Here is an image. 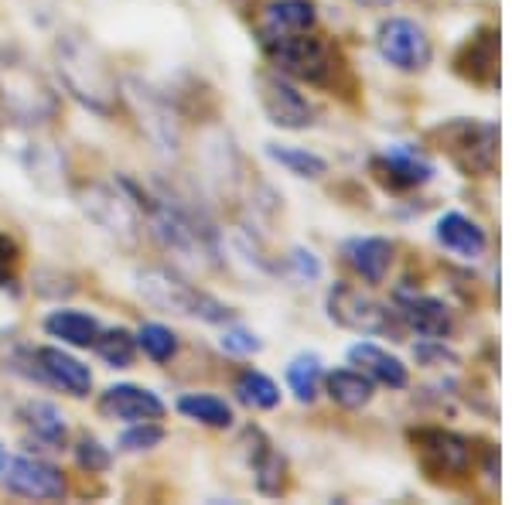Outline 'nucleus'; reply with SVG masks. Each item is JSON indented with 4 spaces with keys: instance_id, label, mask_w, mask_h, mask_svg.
<instances>
[{
    "instance_id": "1",
    "label": "nucleus",
    "mask_w": 512,
    "mask_h": 505,
    "mask_svg": "<svg viewBox=\"0 0 512 505\" xmlns=\"http://www.w3.org/2000/svg\"><path fill=\"white\" fill-rule=\"evenodd\" d=\"M55 72L72 99H79L86 110L110 117L117 110L120 82L110 69L106 55L86 35H59L55 41Z\"/></svg>"
},
{
    "instance_id": "2",
    "label": "nucleus",
    "mask_w": 512,
    "mask_h": 505,
    "mask_svg": "<svg viewBox=\"0 0 512 505\" xmlns=\"http://www.w3.org/2000/svg\"><path fill=\"white\" fill-rule=\"evenodd\" d=\"M0 106L21 127H45L59 117L62 99L24 55L0 52Z\"/></svg>"
},
{
    "instance_id": "3",
    "label": "nucleus",
    "mask_w": 512,
    "mask_h": 505,
    "mask_svg": "<svg viewBox=\"0 0 512 505\" xmlns=\"http://www.w3.org/2000/svg\"><path fill=\"white\" fill-rule=\"evenodd\" d=\"M137 294L144 297L151 308H158L164 314H178V318H202V321H209V325H229V321H233V308H229V304L198 291L188 280H181L175 270H164V267L140 270Z\"/></svg>"
},
{
    "instance_id": "4",
    "label": "nucleus",
    "mask_w": 512,
    "mask_h": 505,
    "mask_svg": "<svg viewBox=\"0 0 512 505\" xmlns=\"http://www.w3.org/2000/svg\"><path fill=\"white\" fill-rule=\"evenodd\" d=\"M260 45H263V52H267L270 65L287 79L321 86V82H328V76H332V69H335L328 45L311 35V31H294V35H260Z\"/></svg>"
},
{
    "instance_id": "5",
    "label": "nucleus",
    "mask_w": 512,
    "mask_h": 505,
    "mask_svg": "<svg viewBox=\"0 0 512 505\" xmlns=\"http://www.w3.org/2000/svg\"><path fill=\"white\" fill-rule=\"evenodd\" d=\"M441 151L468 178H489L499 168V127L485 120H454L437 130Z\"/></svg>"
},
{
    "instance_id": "6",
    "label": "nucleus",
    "mask_w": 512,
    "mask_h": 505,
    "mask_svg": "<svg viewBox=\"0 0 512 505\" xmlns=\"http://www.w3.org/2000/svg\"><path fill=\"white\" fill-rule=\"evenodd\" d=\"M328 318L335 325L355 331V335H376V338H400L403 325L396 318V308H386L383 301H376L369 291L338 280L328 291Z\"/></svg>"
},
{
    "instance_id": "7",
    "label": "nucleus",
    "mask_w": 512,
    "mask_h": 505,
    "mask_svg": "<svg viewBox=\"0 0 512 505\" xmlns=\"http://www.w3.org/2000/svg\"><path fill=\"white\" fill-rule=\"evenodd\" d=\"M79 209L86 212L89 222H96L106 236H113L123 246H134L140 239V205L137 198L127 192V185L120 181V188L113 185H89L79 195Z\"/></svg>"
},
{
    "instance_id": "8",
    "label": "nucleus",
    "mask_w": 512,
    "mask_h": 505,
    "mask_svg": "<svg viewBox=\"0 0 512 505\" xmlns=\"http://www.w3.org/2000/svg\"><path fill=\"white\" fill-rule=\"evenodd\" d=\"M376 52L396 72H424L434 62V45L414 18H386L376 28Z\"/></svg>"
},
{
    "instance_id": "9",
    "label": "nucleus",
    "mask_w": 512,
    "mask_h": 505,
    "mask_svg": "<svg viewBox=\"0 0 512 505\" xmlns=\"http://www.w3.org/2000/svg\"><path fill=\"white\" fill-rule=\"evenodd\" d=\"M0 482L11 495L18 499H31V502H59L69 492V482H65V471L59 465L45 458H7V468L0 475Z\"/></svg>"
},
{
    "instance_id": "10",
    "label": "nucleus",
    "mask_w": 512,
    "mask_h": 505,
    "mask_svg": "<svg viewBox=\"0 0 512 505\" xmlns=\"http://www.w3.org/2000/svg\"><path fill=\"white\" fill-rule=\"evenodd\" d=\"M260 106L280 130H308L315 123V106L287 76H260Z\"/></svg>"
},
{
    "instance_id": "11",
    "label": "nucleus",
    "mask_w": 512,
    "mask_h": 505,
    "mask_svg": "<svg viewBox=\"0 0 512 505\" xmlns=\"http://www.w3.org/2000/svg\"><path fill=\"white\" fill-rule=\"evenodd\" d=\"M96 410H99V417L113 420V424H140V420H164L168 403L147 386L117 383L99 393Z\"/></svg>"
},
{
    "instance_id": "12",
    "label": "nucleus",
    "mask_w": 512,
    "mask_h": 505,
    "mask_svg": "<svg viewBox=\"0 0 512 505\" xmlns=\"http://www.w3.org/2000/svg\"><path fill=\"white\" fill-rule=\"evenodd\" d=\"M31 362H35L41 383L62 389V393L76 396V400H86L93 393V372H89V366H82L72 352H65L62 345H41V349L31 352Z\"/></svg>"
},
{
    "instance_id": "13",
    "label": "nucleus",
    "mask_w": 512,
    "mask_h": 505,
    "mask_svg": "<svg viewBox=\"0 0 512 505\" xmlns=\"http://www.w3.org/2000/svg\"><path fill=\"white\" fill-rule=\"evenodd\" d=\"M417 451L424 465L441 478H465L472 471V444L451 430H420Z\"/></svg>"
},
{
    "instance_id": "14",
    "label": "nucleus",
    "mask_w": 512,
    "mask_h": 505,
    "mask_svg": "<svg viewBox=\"0 0 512 505\" xmlns=\"http://www.w3.org/2000/svg\"><path fill=\"white\" fill-rule=\"evenodd\" d=\"M396 318L403 328L417 331L424 338H448L454 331V314L441 297L431 294H400L396 301Z\"/></svg>"
},
{
    "instance_id": "15",
    "label": "nucleus",
    "mask_w": 512,
    "mask_h": 505,
    "mask_svg": "<svg viewBox=\"0 0 512 505\" xmlns=\"http://www.w3.org/2000/svg\"><path fill=\"white\" fill-rule=\"evenodd\" d=\"M373 171L393 188H420L434 178V164L417 147L393 144L373 161Z\"/></svg>"
},
{
    "instance_id": "16",
    "label": "nucleus",
    "mask_w": 512,
    "mask_h": 505,
    "mask_svg": "<svg viewBox=\"0 0 512 505\" xmlns=\"http://www.w3.org/2000/svg\"><path fill=\"white\" fill-rule=\"evenodd\" d=\"M393 243L383 236H355L342 246L345 263L352 267V273L359 280H366L369 287L383 284L386 273L393 267Z\"/></svg>"
},
{
    "instance_id": "17",
    "label": "nucleus",
    "mask_w": 512,
    "mask_h": 505,
    "mask_svg": "<svg viewBox=\"0 0 512 505\" xmlns=\"http://www.w3.org/2000/svg\"><path fill=\"white\" fill-rule=\"evenodd\" d=\"M18 420L28 430L31 441H38L45 451H62L69 444V417L52 400H28L21 403Z\"/></svg>"
},
{
    "instance_id": "18",
    "label": "nucleus",
    "mask_w": 512,
    "mask_h": 505,
    "mask_svg": "<svg viewBox=\"0 0 512 505\" xmlns=\"http://www.w3.org/2000/svg\"><path fill=\"white\" fill-rule=\"evenodd\" d=\"M434 239L448 253L461 256V260H482L485 250H489V236H485V229L461 212H444L434 226Z\"/></svg>"
},
{
    "instance_id": "19",
    "label": "nucleus",
    "mask_w": 512,
    "mask_h": 505,
    "mask_svg": "<svg viewBox=\"0 0 512 505\" xmlns=\"http://www.w3.org/2000/svg\"><path fill=\"white\" fill-rule=\"evenodd\" d=\"M349 362L359 372H366L373 383L386 386V389H407L410 386V369L403 366L396 355H390L383 345L373 342H359L349 349Z\"/></svg>"
},
{
    "instance_id": "20",
    "label": "nucleus",
    "mask_w": 512,
    "mask_h": 505,
    "mask_svg": "<svg viewBox=\"0 0 512 505\" xmlns=\"http://www.w3.org/2000/svg\"><path fill=\"white\" fill-rule=\"evenodd\" d=\"M48 338H59L62 345H72V349H93L99 328V318L89 311H79V308H55L41 321Z\"/></svg>"
},
{
    "instance_id": "21",
    "label": "nucleus",
    "mask_w": 512,
    "mask_h": 505,
    "mask_svg": "<svg viewBox=\"0 0 512 505\" xmlns=\"http://www.w3.org/2000/svg\"><path fill=\"white\" fill-rule=\"evenodd\" d=\"M325 393L335 407L342 410H362L373 403L376 396V383L359 369H335V372H325Z\"/></svg>"
},
{
    "instance_id": "22",
    "label": "nucleus",
    "mask_w": 512,
    "mask_h": 505,
    "mask_svg": "<svg viewBox=\"0 0 512 505\" xmlns=\"http://www.w3.org/2000/svg\"><path fill=\"white\" fill-rule=\"evenodd\" d=\"M318 21V11L311 0H270L263 7L260 35H294V31H311Z\"/></svg>"
},
{
    "instance_id": "23",
    "label": "nucleus",
    "mask_w": 512,
    "mask_h": 505,
    "mask_svg": "<svg viewBox=\"0 0 512 505\" xmlns=\"http://www.w3.org/2000/svg\"><path fill=\"white\" fill-rule=\"evenodd\" d=\"M130 99H134L137 113L147 117V134H151V140H158L161 151H178V123L171 106L158 93H151V89H134Z\"/></svg>"
},
{
    "instance_id": "24",
    "label": "nucleus",
    "mask_w": 512,
    "mask_h": 505,
    "mask_svg": "<svg viewBox=\"0 0 512 505\" xmlns=\"http://www.w3.org/2000/svg\"><path fill=\"white\" fill-rule=\"evenodd\" d=\"M178 413L192 424H202L209 430H229L236 420L233 407L216 393H185L178 400Z\"/></svg>"
},
{
    "instance_id": "25",
    "label": "nucleus",
    "mask_w": 512,
    "mask_h": 505,
    "mask_svg": "<svg viewBox=\"0 0 512 505\" xmlns=\"http://www.w3.org/2000/svg\"><path fill=\"white\" fill-rule=\"evenodd\" d=\"M253 441H256V451H250L253 482L263 495H280V488H284V471H287L284 454L274 451V444H270L260 430H253Z\"/></svg>"
},
{
    "instance_id": "26",
    "label": "nucleus",
    "mask_w": 512,
    "mask_h": 505,
    "mask_svg": "<svg viewBox=\"0 0 512 505\" xmlns=\"http://www.w3.org/2000/svg\"><path fill=\"white\" fill-rule=\"evenodd\" d=\"M233 393H236V400L250 410H277L280 407V386L260 369L239 372L236 383H233Z\"/></svg>"
},
{
    "instance_id": "27",
    "label": "nucleus",
    "mask_w": 512,
    "mask_h": 505,
    "mask_svg": "<svg viewBox=\"0 0 512 505\" xmlns=\"http://www.w3.org/2000/svg\"><path fill=\"white\" fill-rule=\"evenodd\" d=\"M267 157L274 164H280L284 171H291L294 178H325L328 175V161L308 147H291V144H267Z\"/></svg>"
},
{
    "instance_id": "28",
    "label": "nucleus",
    "mask_w": 512,
    "mask_h": 505,
    "mask_svg": "<svg viewBox=\"0 0 512 505\" xmlns=\"http://www.w3.org/2000/svg\"><path fill=\"white\" fill-rule=\"evenodd\" d=\"M321 383H325V369H321V359L315 352H301L297 359H291V366H287V386H291L297 400L315 403Z\"/></svg>"
},
{
    "instance_id": "29",
    "label": "nucleus",
    "mask_w": 512,
    "mask_h": 505,
    "mask_svg": "<svg viewBox=\"0 0 512 505\" xmlns=\"http://www.w3.org/2000/svg\"><path fill=\"white\" fill-rule=\"evenodd\" d=\"M93 349L110 369H130L137 359V335L127 328H106L96 335Z\"/></svg>"
},
{
    "instance_id": "30",
    "label": "nucleus",
    "mask_w": 512,
    "mask_h": 505,
    "mask_svg": "<svg viewBox=\"0 0 512 505\" xmlns=\"http://www.w3.org/2000/svg\"><path fill=\"white\" fill-rule=\"evenodd\" d=\"M137 349L144 352L147 359L154 362V366H164V362H171L178 355L181 338L168 325H158V321H151V325H140L137 328Z\"/></svg>"
},
{
    "instance_id": "31",
    "label": "nucleus",
    "mask_w": 512,
    "mask_h": 505,
    "mask_svg": "<svg viewBox=\"0 0 512 505\" xmlns=\"http://www.w3.org/2000/svg\"><path fill=\"white\" fill-rule=\"evenodd\" d=\"M164 427L158 420H140V424H127V430L117 437V447L127 454H144V451H154V447L164 444Z\"/></svg>"
},
{
    "instance_id": "32",
    "label": "nucleus",
    "mask_w": 512,
    "mask_h": 505,
    "mask_svg": "<svg viewBox=\"0 0 512 505\" xmlns=\"http://www.w3.org/2000/svg\"><path fill=\"white\" fill-rule=\"evenodd\" d=\"M72 454H76V465L82 471H89V475H103V471H110V465H113V451L93 434L79 437L76 447H72Z\"/></svg>"
},
{
    "instance_id": "33",
    "label": "nucleus",
    "mask_w": 512,
    "mask_h": 505,
    "mask_svg": "<svg viewBox=\"0 0 512 505\" xmlns=\"http://www.w3.org/2000/svg\"><path fill=\"white\" fill-rule=\"evenodd\" d=\"M219 349L222 352H229V355H256L263 349V342H260V335L250 328H243V325H226V331H222V338H219Z\"/></svg>"
},
{
    "instance_id": "34",
    "label": "nucleus",
    "mask_w": 512,
    "mask_h": 505,
    "mask_svg": "<svg viewBox=\"0 0 512 505\" xmlns=\"http://www.w3.org/2000/svg\"><path fill=\"white\" fill-rule=\"evenodd\" d=\"M417 362H424V366H444V362H458V355H454L451 349H444V338H427V342H420L417 349Z\"/></svg>"
},
{
    "instance_id": "35",
    "label": "nucleus",
    "mask_w": 512,
    "mask_h": 505,
    "mask_svg": "<svg viewBox=\"0 0 512 505\" xmlns=\"http://www.w3.org/2000/svg\"><path fill=\"white\" fill-rule=\"evenodd\" d=\"M287 260H291V267L301 280H318L321 277V260L311 250H301V246H297V250H291Z\"/></svg>"
},
{
    "instance_id": "36",
    "label": "nucleus",
    "mask_w": 512,
    "mask_h": 505,
    "mask_svg": "<svg viewBox=\"0 0 512 505\" xmlns=\"http://www.w3.org/2000/svg\"><path fill=\"white\" fill-rule=\"evenodd\" d=\"M18 263H21L18 243H14L11 236H0V284H7V280H11V273H14Z\"/></svg>"
},
{
    "instance_id": "37",
    "label": "nucleus",
    "mask_w": 512,
    "mask_h": 505,
    "mask_svg": "<svg viewBox=\"0 0 512 505\" xmlns=\"http://www.w3.org/2000/svg\"><path fill=\"white\" fill-rule=\"evenodd\" d=\"M359 7H369V11H390V7H396L400 0H355Z\"/></svg>"
},
{
    "instance_id": "38",
    "label": "nucleus",
    "mask_w": 512,
    "mask_h": 505,
    "mask_svg": "<svg viewBox=\"0 0 512 505\" xmlns=\"http://www.w3.org/2000/svg\"><path fill=\"white\" fill-rule=\"evenodd\" d=\"M7 458H11V454H7V447L0 444V475H4V468H7Z\"/></svg>"
}]
</instances>
